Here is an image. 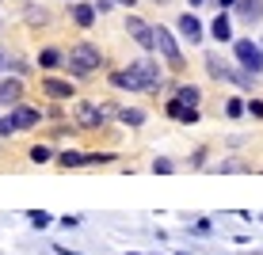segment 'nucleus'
Instances as JSON below:
<instances>
[{
	"instance_id": "f257e3e1",
	"label": "nucleus",
	"mask_w": 263,
	"mask_h": 255,
	"mask_svg": "<svg viewBox=\"0 0 263 255\" xmlns=\"http://www.w3.org/2000/svg\"><path fill=\"white\" fill-rule=\"evenodd\" d=\"M65 65L72 76H92V72L103 65V50L96 46V42H77V46H69L65 53Z\"/></svg>"
},
{
	"instance_id": "f03ea898",
	"label": "nucleus",
	"mask_w": 263,
	"mask_h": 255,
	"mask_svg": "<svg viewBox=\"0 0 263 255\" xmlns=\"http://www.w3.org/2000/svg\"><path fill=\"white\" fill-rule=\"evenodd\" d=\"M115 114H119V107H96V103H84V99H80L77 111H72L80 130H103V122L115 118Z\"/></svg>"
},
{
	"instance_id": "7ed1b4c3",
	"label": "nucleus",
	"mask_w": 263,
	"mask_h": 255,
	"mask_svg": "<svg viewBox=\"0 0 263 255\" xmlns=\"http://www.w3.org/2000/svg\"><path fill=\"white\" fill-rule=\"evenodd\" d=\"M126 69L134 72V80H138L141 92H160V65L153 57H138V61H130Z\"/></svg>"
},
{
	"instance_id": "20e7f679",
	"label": "nucleus",
	"mask_w": 263,
	"mask_h": 255,
	"mask_svg": "<svg viewBox=\"0 0 263 255\" xmlns=\"http://www.w3.org/2000/svg\"><path fill=\"white\" fill-rule=\"evenodd\" d=\"M233 53H237V65L240 69H248V72H263V46L259 42H252V38H237L233 42Z\"/></svg>"
},
{
	"instance_id": "39448f33",
	"label": "nucleus",
	"mask_w": 263,
	"mask_h": 255,
	"mask_svg": "<svg viewBox=\"0 0 263 255\" xmlns=\"http://www.w3.org/2000/svg\"><path fill=\"white\" fill-rule=\"evenodd\" d=\"M153 34H157V50H160V57L168 61V69H183V50H179V42H176V34L168 31V27H153Z\"/></svg>"
},
{
	"instance_id": "423d86ee",
	"label": "nucleus",
	"mask_w": 263,
	"mask_h": 255,
	"mask_svg": "<svg viewBox=\"0 0 263 255\" xmlns=\"http://www.w3.org/2000/svg\"><path fill=\"white\" fill-rule=\"evenodd\" d=\"M176 31H179V38L183 42H191V46H198V42L206 38V27H202V19H198L195 12H183L176 19Z\"/></svg>"
},
{
	"instance_id": "0eeeda50",
	"label": "nucleus",
	"mask_w": 263,
	"mask_h": 255,
	"mask_svg": "<svg viewBox=\"0 0 263 255\" xmlns=\"http://www.w3.org/2000/svg\"><path fill=\"white\" fill-rule=\"evenodd\" d=\"M126 31H130V38L138 42L141 50H157V34H153V27L145 23V19H138V15H130V19H126Z\"/></svg>"
},
{
	"instance_id": "6e6552de",
	"label": "nucleus",
	"mask_w": 263,
	"mask_h": 255,
	"mask_svg": "<svg viewBox=\"0 0 263 255\" xmlns=\"http://www.w3.org/2000/svg\"><path fill=\"white\" fill-rule=\"evenodd\" d=\"M8 114H12V126H15V133H23V130H31V126H39L42 122V111H34V107H12V111H8Z\"/></svg>"
},
{
	"instance_id": "1a4fd4ad",
	"label": "nucleus",
	"mask_w": 263,
	"mask_h": 255,
	"mask_svg": "<svg viewBox=\"0 0 263 255\" xmlns=\"http://www.w3.org/2000/svg\"><path fill=\"white\" fill-rule=\"evenodd\" d=\"M164 114H168V118H176V122H183V126H195V122H198V107H183L176 95H172L168 103H164Z\"/></svg>"
},
{
	"instance_id": "9d476101",
	"label": "nucleus",
	"mask_w": 263,
	"mask_h": 255,
	"mask_svg": "<svg viewBox=\"0 0 263 255\" xmlns=\"http://www.w3.org/2000/svg\"><path fill=\"white\" fill-rule=\"evenodd\" d=\"M206 72H210L214 80H225V84H233V76H237V65L221 61L217 53H206Z\"/></svg>"
},
{
	"instance_id": "9b49d317",
	"label": "nucleus",
	"mask_w": 263,
	"mask_h": 255,
	"mask_svg": "<svg viewBox=\"0 0 263 255\" xmlns=\"http://www.w3.org/2000/svg\"><path fill=\"white\" fill-rule=\"evenodd\" d=\"M20 99H23V84L15 76H8V80H0V107H20Z\"/></svg>"
},
{
	"instance_id": "f8f14e48",
	"label": "nucleus",
	"mask_w": 263,
	"mask_h": 255,
	"mask_svg": "<svg viewBox=\"0 0 263 255\" xmlns=\"http://www.w3.org/2000/svg\"><path fill=\"white\" fill-rule=\"evenodd\" d=\"M233 15L244 19V23H259V19H263V0H237Z\"/></svg>"
},
{
	"instance_id": "ddd939ff",
	"label": "nucleus",
	"mask_w": 263,
	"mask_h": 255,
	"mask_svg": "<svg viewBox=\"0 0 263 255\" xmlns=\"http://www.w3.org/2000/svg\"><path fill=\"white\" fill-rule=\"evenodd\" d=\"M42 92H46L50 99H72L77 95V88L69 84V80H58V76H46L42 80Z\"/></svg>"
},
{
	"instance_id": "4468645a",
	"label": "nucleus",
	"mask_w": 263,
	"mask_h": 255,
	"mask_svg": "<svg viewBox=\"0 0 263 255\" xmlns=\"http://www.w3.org/2000/svg\"><path fill=\"white\" fill-rule=\"evenodd\" d=\"M210 34L217 42H233V19H229V12H217V19L210 23Z\"/></svg>"
},
{
	"instance_id": "2eb2a0df",
	"label": "nucleus",
	"mask_w": 263,
	"mask_h": 255,
	"mask_svg": "<svg viewBox=\"0 0 263 255\" xmlns=\"http://www.w3.org/2000/svg\"><path fill=\"white\" fill-rule=\"evenodd\" d=\"M69 15H72V23H77V27H92L99 12H96V4H72Z\"/></svg>"
},
{
	"instance_id": "dca6fc26",
	"label": "nucleus",
	"mask_w": 263,
	"mask_h": 255,
	"mask_svg": "<svg viewBox=\"0 0 263 255\" xmlns=\"http://www.w3.org/2000/svg\"><path fill=\"white\" fill-rule=\"evenodd\" d=\"M119 122L130 126V130H141L145 126V111H138V107H119Z\"/></svg>"
},
{
	"instance_id": "f3484780",
	"label": "nucleus",
	"mask_w": 263,
	"mask_h": 255,
	"mask_svg": "<svg viewBox=\"0 0 263 255\" xmlns=\"http://www.w3.org/2000/svg\"><path fill=\"white\" fill-rule=\"evenodd\" d=\"M58 168H65V171H72V168H84V152H77V149H65V152H58Z\"/></svg>"
},
{
	"instance_id": "a211bd4d",
	"label": "nucleus",
	"mask_w": 263,
	"mask_h": 255,
	"mask_svg": "<svg viewBox=\"0 0 263 255\" xmlns=\"http://www.w3.org/2000/svg\"><path fill=\"white\" fill-rule=\"evenodd\" d=\"M176 99H179L183 107H198V103H202V92H198L195 84H179V88H176Z\"/></svg>"
},
{
	"instance_id": "6ab92c4d",
	"label": "nucleus",
	"mask_w": 263,
	"mask_h": 255,
	"mask_svg": "<svg viewBox=\"0 0 263 255\" xmlns=\"http://www.w3.org/2000/svg\"><path fill=\"white\" fill-rule=\"evenodd\" d=\"M39 65H42V69H58V65H65V53L50 46V50H42V53H39Z\"/></svg>"
},
{
	"instance_id": "aec40b11",
	"label": "nucleus",
	"mask_w": 263,
	"mask_h": 255,
	"mask_svg": "<svg viewBox=\"0 0 263 255\" xmlns=\"http://www.w3.org/2000/svg\"><path fill=\"white\" fill-rule=\"evenodd\" d=\"M27 23H31V27H46L50 23V12H46V8H34V4H27Z\"/></svg>"
},
{
	"instance_id": "412c9836",
	"label": "nucleus",
	"mask_w": 263,
	"mask_h": 255,
	"mask_svg": "<svg viewBox=\"0 0 263 255\" xmlns=\"http://www.w3.org/2000/svg\"><path fill=\"white\" fill-rule=\"evenodd\" d=\"M27 221H31L34 229L42 232V229H50V225H53V217L46 213V209H31V213H27Z\"/></svg>"
},
{
	"instance_id": "4be33fe9",
	"label": "nucleus",
	"mask_w": 263,
	"mask_h": 255,
	"mask_svg": "<svg viewBox=\"0 0 263 255\" xmlns=\"http://www.w3.org/2000/svg\"><path fill=\"white\" fill-rule=\"evenodd\" d=\"M225 114L229 118H240V114H248V103H244L240 95H233V99H225Z\"/></svg>"
},
{
	"instance_id": "5701e85b",
	"label": "nucleus",
	"mask_w": 263,
	"mask_h": 255,
	"mask_svg": "<svg viewBox=\"0 0 263 255\" xmlns=\"http://www.w3.org/2000/svg\"><path fill=\"white\" fill-rule=\"evenodd\" d=\"M115 152H84V168H99V164H111Z\"/></svg>"
},
{
	"instance_id": "b1692460",
	"label": "nucleus",
	"mask_w": 263,
	"mask_h": 255,
	"mask_svg": "<svg viewBox=\"0 0 263 255\" xmlns=\"http://www.w3.org/2000/svg\"><path fill=\"white\" fill-rule=\"evenodd\" d=\"M149 168L157 171V175H172V171H176V160H172V156H157Z\"/></svg>"
},
{
	"instance_id": "393cba45",
	"label": "nucleus",
	"mask_w": 263,
	"mask_h": 255,
	"mask_svg": "<svg viewBox=\"0 0 263 255\" xmlns=\"http://www.w3.org/2000/svg\"><path fill=\"white\" fill-rule=\"evenodd\" d=\"M187 229H191V236H210L214 225H210V217H198V221H191Z\"/></svg>"
},
{
	"instance_id": "a878e982",
	"label": "nucleus",
	"mask_w": 263,
	"mask_h": 255,
	"mask_svg": "<svg viewBox=\"0 0 263 255\" xmlns=\"http://www.w3.org/2000/svg\"><path fill=\"white\" fill-rule=\"evenodd\" d=\"M58 225L69 232V229H80V225H84V217H80V213H61V217H58Z\"/></svg>"
},
{
	"instance_id": "bb28decb",
	"label": "nucleus",
	"mask_w": 263,
	"mask_h": 255,
	"mask_svg": "<svg viewBox=\"0 0 263 255\" xmlns=\"http://www.w3.org/2000/svg\"><path fill=\"white\" fill-rule=\"evenodd\" d=\"M31 160H34V164H50L53 152L46 149V145H34V149H31Z\"/></svg>"
},
{
	"instance_id": "cd10ccee",
	"label": "nucleus",
	"mask_w": 263,
	"mask_h": 255,
	"mask_svg": "<svg viewBox=\"0 0 263 255\" xmlns=\"http://www.w3.org/2000/svg\"><path fill=\"white\" fill-rule=\"evenodd\" d=\"M210 171H225V175H229V171H244V164L240 160H225V164H214Z\"/></svg>"
},
{
	"instance_id": "c85d7f7f",
	"label": "nucleus",
	"mask_w": 263,
	"mask_h": 255,
	"mask_svg": "<svg viewBox=\"0 0 263 255\" xmlns=\"http://www.w3.org/2000/svg\"><path fill=\"white\" fill-rule=\"evenodd\" d=\"M15 126H12V114H0V138H12Z\"/></svg>"
},
{
	"instance_id": "c756f323",
	"label": "nucleus",
	"mask_w": 263,
	"mask_h": 255,
	"mask_svg": "<svg viewBox=\"0 0 263 255\" xmlns=\"http://www.w3.org/2000/svg\"><path fill=\"white\" fill-rule=\"evenodd\" d=\"M248 114L252 118H263V99H248Z\"/></svg>"
},
{
	"instance_id": "7c9ffc66",
	"label": "nucleus",
	"mask_w": 263,
	"mask_h": 255,
	"mask_svg": "<svg viewBox=\"0 0 263 255\" xmlns=\"http://www.w3.org/2000/svg\"><path fill=\"white\" fill-rule=\"evenodd\" d=\"M202 164H206V149H198L195 156H191V168H202Z\"/></svg>"
},
{
	"instance_id": "2f4dec72",
	"label": "nucleus",
	"mask_w": 263,
	"mask_h": 255,
	"mask_svg": "<svg viewBox=\"0 0 263 255\" xmlns=\"http://www.w3.org/2000/svg\"><path fill=\"white\" fill-rule=\"evenodd\" d=\"M50 251H53V255H80V251H72V248H65V244H53Z\"/></svg>"
},
{
	"instance_id": "473e14b6",
	"label": "nucleus",
	"mask_w": 263,
	"mask_h": 255,
	"mask_svg": "<svg viewBox=\"0 0 263 255\" xmlns=\"http://www.w3.org/2000/svg\"><path fill=\"white\" fill-rule=\"evenodd\" d=\"M111 8H115V0H96V12H99V15L111 12Z\"/></svg>"
},
{
	"instance_id": "72a5a7b5",
	"label": "nucleus",
	"mask_w": 263,
	"mask_h": 255,
	"mask_svg": "<svg viewBox=\"0 0 263 255\" xmlns=\"http://www.w3.org/2000/svg\"><path fill=\"white\" fill-rule=\"evenodd\" d=\"M217 8H221V12H233V8H237V0H214Z\"/></svg>"
},
{
	"instance_id": "f704fd0d",
	"label": "nucleus",
	"mask_w": 263,
	"mask_h": 255,
	"mask_svg": "<svg viewBox=\"0 0 263 255\" xmlns=\"http://www.w3.org/2000/svg\"><path fill=\"white\" fill-rule=\"evenodd\" d=\"M122 255H160V251H122Z\"/></svg>"
},
{
	"instance_id": "c9c22d12",
	"label": "nucleus",
	"mask_w": 263,
	"mask_h": 255,
	"mask_svg": "<svg viewBox=\"0 0 263 255\" xmlns=\"http://www.w3.org/2000/svg\"><path fill=\"white\" fill-rule=\"evenodd\" d=\"M115 4H126V8H134V4H138V0H115Z\"/></svg>"
},
{
	"instance_id": "e433bc0d",
	"label": "nucleus",
	"mask_w": 263,
	"mask_h": 255,
	"mask_svg": "<svg viewBox=\"0 0 263 255\" xmlns=\"http://www.w3.org/2000/svg\"><path fill=\"white\" fill-rule=\"evenodd\" d=\"M187 4H191V8H198V4H206V0H187Z\"/></svg>"
},
{
	"instance_id": "4c0bfd02",
	"label": "nucleus",
	"mask_w": 263,
	"mask_h": 255,
	"mask_svg": "<svg viewBox=\"0 0 263 255\" xmlns=\"http://www.w3.org/2000/svg\"><path fill=\"white\" fill-rule=\"evenodd\" d=\"M0 69H8V57H4V53H0Z\"/></svg>"
},
{
	"instance_id": "58836bf2",
	"label": "nucleus",
	"mask_w": 263,
	"mask_h": 255,
	"mask_svg": "<svg viewBox=\"0 0 263 255\" xmlns=\"http://www.w3.org/2000/svg\"><path fill=\"white\" fill-rule=\"evenodd\" d=\"M248 255H263V251H248Z\"/></svg>"
},
{
	"instance_id": "ea45409f",
	"label": "nucleus",
	"mask_w": 263,
	"mask_h": 255,
	"mask_svg": "<svg viewBox=\"0 0 263 255\" xmlns=\"http://www.w3.org/2000/svg\"><path fill=\"white\" fill-rule=\"evenodd\" d=\"M157 4H168V0H157Z\"/></svg>"
},
{
	"instance_id": "a19ab883",
	"label": "nucleus",
	"mask_w": 263,
	"mask_h": 255,
	"mask_svg": "<svg viewBox=\"0 0 263 255\" xmlns=\"http://www.w3.org/2000/svg\"><path fill=\"white\" fill-rule=\"evenodd\" d=\"M259 46H263V38H259Z\"/></svg>"
}]
</instances>
